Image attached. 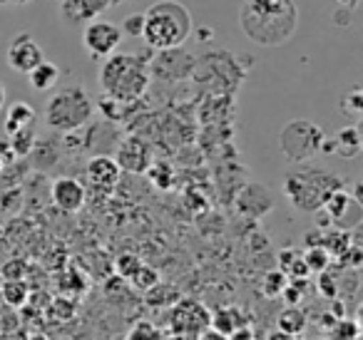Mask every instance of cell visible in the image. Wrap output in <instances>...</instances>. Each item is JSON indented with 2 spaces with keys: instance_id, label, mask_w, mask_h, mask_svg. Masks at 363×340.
<instances>
[{
  "instance_id": "6da1fadb",
  "label": "cell",
  "mask_w": 363,
  "mask_h": 340,
  "mask_svg": "<svg viewBox=\"0 0 363 340\" xmlns=\"http://www.w3.org/2000/svg\"><path fill=\"white\" fill-rule=\"evenodd\" d=\"M239 28L262 47H281L296 35L298 8L294 0H244Z\"/></svg>"
},
{
  "instance_id": "7a4b0ae2",
  "label": "cell",
  "mask_w": 363,
  "mask_h": 340,
  "mask_svg": "<svg viewBox=\"0 0 363 340\" xmlns=\"http://www.w3.org/2000/svg\"><path fill=\"white\" fill-rule=\"evenodd\" d=\"M150 67L147 60L137 52H115L105 57L100 67V90L105 97H112L117 102H137L150 87Z\"/></svg>"
},
{
  "instance_id": "3957f363",
  "label": "cell",
  "mask_w": 363,
  "mask_h": 340,
  "mask_svg": "<svg viewBox=\"0 0 363 340\" xmlns=\"http://www.w3.org/2000/svg\"><path fill=\"white\" fill-rule=\"evenodd\" d=\"M142 16H145L142 38L152 50H177L189 40L194 30L192 13L177 0H157Z\"/></svg>"
},
{
  "instance_id": "277c9868",
  "label": "cell",
  "mask_w": 363,
  "mask_h": 340,
  "mask_svg": "<svg viewBox=\"0 0 363 340\" xmlns=\"http://www.w3.org/2000/svg\"><path fill=\"white\" fill-rule=\"evenodd\" d=\"M336 189H343V181L333 171L316 169V166H303V169L286 174L284 179L286 199L294 204V209L308 211V214L321 209Z\"/></svg>"
},
{
  "instance_id": "5b68a950",
  "label": "cell",
  "mask_w": 363,
  "mask_h": 340,
  "mask_svg": "<svg viewBox=\"0 0 363 340\" xmlns=\"http://www.w3.org/2000/svg\"><path fill=\"white\" fill-rule=\"evenodd\" d=\"M92 110H95V105H92L85 87L67 85L48 100L45 122L55 132H65L67 135V132H75L80 127H85L92 117Z\"/></svg>"
},
{
  "instance_id": "8992f818",
  "label": "cell",
  "mask_w": 363,
  "mask_h": 340,
  "mask_svg": "<svg viewBox=\"0 0 363 340\" xmlns=\"http://www.w3.org/2000/svg\"><path fill=\"white\" fill-rule=\"evenodd\" d=\"M323 130L311 120H294L279 135V147H281L284 157L294 164H303V162L313 159L321 154L323 147Z\"/></svg>"
},
{
  "instance_id": "52a82bcc",
  "label": "cell",
  "mask_w": 363,
  "mask_h": 340,
  "mask_svg": "<svg viewBox=\"0 0 363 340\" xmlns=\"http://www.w3.org/2000/svg\"><path fill=\"white\" fill-rule=\"evenodd\" d=\"M212 310L194 298H179L169 310V330L179 338H197L209 328Z\"/></svg>"
},
{
  "instance_id": "ba28073f",
  "label": "cell",
  "mask_w": 363,
  "mask_h": 340,
  "mask_svg": "<svg viewBox=\"0 0 363 340\" xmlns=\"http://www.w3.org/2000/svg\"><path fill=\"white\" fill-rule=\"evenodd\" d=\"M122 42V30L112 21H90L82 30V45L92 60H105L115 55Z\"/></svg>"
},
{
  "instance_id": "9c48e42d",
  "label": "cell",
  "mask_w": 363,
  "mask_h": 340,
  "mask_svg": "<svg viewBox=\"0 0 363 340\" xmlns=\"http://www.w3.org/2000/svg\"><path fill=\"white\" fill-rule=\"evenodd\" d=\"M112 159L117 162L120 171H127V174H145L152 162H155V154H152L150 142H145L137 135H130L120 142V147H117Z\"/></svg>"
},
{
  "instance_id": "30bf717a",
  "label": "cell",
  "mask_w": 363,
  "mask_h": 340,
  "mask_svg": "<svg viewBox=\"0 0 363 340\" xmlns=\"http://www.w3.org/2000/svg\"><path fill=\"white\" fill-rule=\"evenodd\" d=\"M43 60H45V52H43V47L35 42V38L28 35V33H21V35L13 38L11 47H8V65H11V70L21 72V75H28V72L35 70Z\"/></svg>"
},
{
  "instance_id": "8fae6325",
  "label": "cell",
  "mask_w": 363,
  "mask_h": 340,
  "mask_svg": "<svg viewBox=\"0 0 363 340\" xmlns=\"http://www.w3.org/2000/svg\"><path fill=\"white\" fill-rule=\"evenodd\" d=\"M50 196H52V204L60 211H65V214H77V211L85 206L87 191H85V184L77 181L75 176H60V179L52 181Z\"/></svg>"
},
{
  "instance_id": "7c38bea8",
  "label": "cell",
  "mask_w": 363,
  "mask_h": 340,
  "mask_svg": "<svg viewBox=\"0 0 363 340\" xmlns=\"http://www.w3.org/2000/svg\"><path fill=\"white\" fill-rule=\"evenodd\" d=\"M363 149V137H361V130L358 125H348L343 130H338L333 137L323 140V147H321V154H336V157H343V159H356Z\"/></svg>"
},
{
  "instance_id": "4fadbf2b",
  "label": "cell",
  "mask_w": 363,
  "mask_h": 340,
  "mask_svg": "<svg viewBox=\"0 0 363 340\" xmlns=\"http://www.w3.org/2000/svg\"><path fill=\"white\" fill-rule=\"evenodd\" d=\"M85 174H87V181H90L95 189L110 191V189H115V186H117L122 171H120V166H117V162L112 159V157L100 154V157H92V159L87 162Z\"/></svg>"
},
{
  "instance_id": "5bb4252c",
  "label": "cell",
  "mask_w": 363,
  "mask_h": 340,
  "mask_svg": "<svg viewBox=\"0 0 363 340\" xmlns=\"http://www.w3.org/2000/svg\"><path fill=\"white\" fill-rule=\"evenodd\" d=\"M107 8V0H62V18L70 23L95 21Z\"/></svg>"
},
{
  "instance_id": "9a60e30c",
  "label": "cell",
  "mask_w": 363,
  "mask_h": 340,
  "mask_svg": "<svg viewBox=\"0 0 363 340\" xmlns=\"http://www.w3.org/2000/svg\"><path fill=\"white\" fill-rule=\"evenodd\" d=\"M244 325H249V320H247V315L242 313V308H237V305H227V308L214 310L212 318H209V328L227 335V338L234 330L244 328Z\"/></svg>"
},
{
  "instance_id": "2e32d148",
  "label": "cell",
  "mask_w": 363,
  "mask_h": 340,
  "mask_svg": "<svg viewBox=\"0 0 363 340\" xmlns=\"http://www.w3.org/2000/svg\"><path fill=\"white\" fill-rule=\"evenodd\" d=\"M35 120L38 115L33 110V105H28V102H13L6 112V125L3 127H6V135H16L21 130H30L35 125Z\"/></svg>"
},
{
  "instance_id": "e0dca14e",
  "label": "cell",
  "mask_w": 363,
  "mask_h": 340,
  "mask_svg": "<svg viewBox=\"0 0 363 340\" xmlns=\"http://www.w3.org/2000/svg\"><path fill=\"white\" fill-rule=\"evenodd\" d=\"M28 77H30L33 90L50 92V90H55L57 82H60V67H57L55 62H50V60H43L35 70L28 72Z\"/></svg>"
},
{
  "instance_id": "ac0fdd59",
  "label": "cell",
  "mask_w": 363,
  "mask_h": 340,
  "mask_svg": "<svg viewBox=\"0 0 363 340\" xmlns=\"http://www.w3.org/2000/svg\"><path fill=\"white\" fill-rule=\"evenodd\" d=\"M277 328L289 335H294V338H298V335L306 330V313H303L298 305H289V308H284V313L279 315Z\"/></svg>"
},
{
  "instance_id": "d6986e66",
  "label": "cell",
  "mask_w": 363,
  "mask_h": 340,
  "mask_svg": "<svg viewBox=\"0 0 363 340\" xmlns=\"http://www.w3.org/2000/svg\"><path fill=\"white\" fill-rule=\"evenodd\" d=\"M0 298L6 300L13 308H21L28 300V283L26 280H6L3 288H0Z\"/></svg>"
},
{
  "instance_id": "ffe728a7",
  "label": "cell",
  "mask_w": 363,
  "mask_h": 340,
  "mask_svg": "<svg viewBox=\"0 0 363 340\" xmlns=\"http://www.w3.org/2000/svg\"><path fill=\"white\" fill-rule=\"evenodd\" d=\"M33 144H35V130H21L16 135H8V149L16 157H26L33 152Z\"/></svg>"
},
{
  "instance_id": "44dd1931",
  "label": "cell",
  "mask_w": 363,
  "mask_h": 340,
  "mask_svg": "<svg viewBox=\"0 0 363 340\" xmlns=\"http://www.w3.org/2000/svg\"><path fill=\"white\" fill-rule=\"evenodd\" d=\"M145 174H147V179L162 191L169 189L172 181H174V171H172V166L167 164V162H152L150 169H147Z\"/></svg>"
},
{
  "instance_id": "7402d4cb",
  "label": "cell",
  "mask_w": 363,
  "mask_h": 340,
  "mask_svg": "<svg viewBox=\"0 0 363 340\" xmlns=\"http://www.w3.org/2000/svg\"><path fill=\"white\" fill-rule=\"evenodd\" d=\"M286 285H289V276L284 273V271H269L262 280V290L267 298H279Z\"/></svg>"
},
{
  "instance_id": "603a6c76",
  "label": "cell",
  "mask_w": 363,
  "mask_h": 340,
  "mask_svg": "<svg viewBox=\"0 0 363 340\" xmlns=\"http://www.w3.org/2000/svg\"><path fill=\"white\" fill-rule=\"evenodd\" d=\"M301 256H303V261H306V266H308V271H311V273H323V271H328L331 256H328V251L323 249V246L301 251Z\"/></svg>"
},
{
  "instance_id": "cb8c5ba5",
  "label": "cell",
  "mask_w": 363,
  "mask_h": 340,
  "mask_svg": "<svg viewBox=\"0 0 363 340\" xmlns=\"http://www.w3.org/2000/svg\"><path fill=\"white\" fill-rule=\"evenodd\" d=\"M130 283L135 285V288L140 290V293H147V290H152L157 283H162V278H160V273H157V271L152 268V266L142 264L140 271H137V273L130 278Z\"/></svg>"
},
{
  "instance_id": "d4e9b609",
  "label": "cell",
  "mask_w": 363,
  "mask_h": 340,
  "mask_svg": "<svg viewBox=\"0 0 363 340\" xmlns=\"http://www.w3.org/2000/svg\"><path fill=\"white\" fill-rule=\"evenodd\" d=\"M341 110L346 112L348 117H353V120H358V117L363 115V87L361 85L351 87V92H348V95H343Z\"/></svg>"
},
{
  "instance_id": "484cf974",
  "label": "cell",
  "mask_w": 363,
  "mask_h": 340,
  "mask_svg": "<svg viewBox=\"0 0 363 340\" xmlns=\"http://www.w3.org/2000/svg\"><path fill=\"white\" fill-rule=\"evenodd\" d=\"M333 340H358L361 338V325L351 318H338L336 323L331 325Z\"/></svg>"
},
{
  "instance_id": "4316f807",
  "label": "cell",
  "mask_w": 363,
  "mask_h": 340,
  "mask_svg": "<svg viewBox=\"0 0 363 340\" xmlns=\"http://www.w3.org/2000/svg\"><path fill=\"white\" fill-rule=\"evenodd\" d=\"M125 340H162V330L157 325H152L150 320H140V323L132 325Z\"/></svg>"
},
{
  "instance_id": "83f0119b",
  "label": "cell",
  "mask_w": 363,
  "mask_h": 340,
  "mask_svg": "<svg viewBox=\"0 0 363 340\" xmlns=\"http://www.w3.org/2000/svg\"><path fill=\"white\" fill-rule=\"evenodd\" d=\"M140 266H142V261H140V256H135V254H120V256H117V261H115L117 276H120V278H125V280H130L132 276L140 271Z\"/></svg>"
},
{
  "instance_id": "f1b7e54d",
  "label": "cell",
  "mask_w": 363,
  "mask_h": 340,
  "mask_svg": "<svg viewBox=\"0 0 363 340\" xmlns=\"http://www.w3.org/2000/svg\"><path fill=\"white\" fill-rule=\"evenodd\" d=\"M97 107H100V112L107 117V120L122 122V120H125V110H127L130 105H127V102H117V100H112V97H105V95H102V97H100V102H97Z\"/></svg>"
},
{
  "instance_id": "f546056e",
  "label": "cell",
  "mask_w": 363,
  "mask_h": 340,
  "mask_svg": "<svg viewBox=\"0 0 363 340\" xmlns=\"http://www.w3.org/2000/svg\"><path fill=\"white\" fill-rule=\"evenodd\" d=\"M50 313L55 320H70L72 315H75V303H72L70 298H55Z\"/></svg>"
},
{
  "instance_id": "4dcf8cb0",
  "label": "cell",
  "mask_w": 363,
  "mask_h": 340,
  "mask_svg": "<svg viewBox=\"0 0 363 340\" xmlns=\"http://www.w3.org/2000/svg\"><path fill=\"white\" fill-rule=\"evenodd\" d=\"M142 28H145V16H142V13H135V16L125 18V26H122L120 30H122V35L142 38Z\"/></svg>"
},
{
  "instance_id": "1f68e13d",
  "label": "cell",
  "mask_w": 363,
  "mask_h": 340,
  "mask_svg": "<svg viewBox=\"0 0 363 340\" xmlns=\"http://www.w3.org/2000/svg\"><path fill=\"white\" fill-rule=\"evenodd\" d=\"M318 290H321V295H326V298H336L338 285H336V278H333V273H328V271L318 273Z\"/></svg>"
},
{
  "instance_id": "d6a6232c",
  "label": "cell",
  "mask_w": 363,
  "mask_h": 340,
  "mask_svg": "<svg viewBox=\"0 0 363 340\" xmlns=\"http://www.w3.org/2000/svg\"><path fill=\"white\" fill-rule=\"evenodd\" d=\"M23 273H26V264H21V261H11V264L3 266V278L6 280H23Z\"/></svg>"
},
{
  "instance_id": "836d02e7",
  "label": "cell",
  "mask_w": 363,
  "mask_h": 340,
  "mask_svg": "<svg viewBox=\"0 0 363 340\" xmlns=\"http://www.w3.org/2000/svg\"><path fill=\"white\" fill-rule=\"evenodd\" d=\"M298 256H301V251H296V249L281 251V254H279V266H281V268H279V271H284V273H286V268L298 259Z\"/></svg>"
},
{
  "instance_id": "e575fe53",
  "label": "cell",
  "mask_w": 363,
  "mask_h": 340,
  "mask_svg": "<svg viewBox=\"0 0 363 340\" xmlns=\"http://www.w3.org/2000/svg\"><path fill=\"white\" fill-rule=\"evenodd\" d=\"M229 340H254V330H252V325H244V328L234 330V333L229 335Z\"/></svg>"
},
{
  "instance_id": "d590c367",
  "label": "cell",
  "mask_w": 363,
  "mask_h": 340,
  "mask_svg": "<svg viewBox=\"0 0 363 340\" xmlns=\"http://www.w3.org/2000/svg\"><path fill=\"white\" fill-rule=\"evenodd\" d=\"M194 340H229L227 335H222V333H217V330H212V328H207L202 335H197Z\"/></svg>"
},
{
  "instance_id": "8d00e7d4",
  "label": "cell",
  "mask_w": 363,
  "mask_h": 340,
  "mask_svg": "<svg viewBox=\"0 0 363 340\" xmlns=\"http://www.w3.org/2000/svg\"><path fill=\"white\" fill-rule=\"evenodd\" d=\"M267 340H296V338H294V335H289V333H284V330L274 328L272 333L267 335Z\"/></svg>"
},
{
  "instance_id": "74e56055",
  "label": "cell",
  "mask_w": 363,
  "mask_h": 340,
  "mask_svg": "<svg viewBox=\"0 0 363 340\" xmlns=\"http://www.w3.org/2000/svg\"><path fill=\"white\" fill-rule=\"evenodd\" d=\"M336 3L341 8H348V11H353V8H358V3H361V0H336Z\"/></svg>"
},
{
  "instance_id": "f35d334b",
  "label": "cell",
  "mask_w": 363,
  "mask_h": 340,
  "mask_svg": "<svg viewBox=\"0 0 363 340\" xmlns=\"http://www.w3.org/2000/svg\"><path fill=\"white\" fill-rule=\"evenodd\" d=\"M6 107V87H3V82H0V110Z\"/></svg>"
},
{
  "instance_id": "ab89813d",
  "label": "cell",
  "mask_w": 363,
  "mask_h": 340,
  "mask_svg": "<svg viewBox=\"0 0 363 340\" xmlns=\"http://www.w3.org/2000/svg\"><path fill=\"white\" fill-rule=\"evenodd\" d=\"M3 154H6V152L0 149V169H3V164H6V162H3Z\"/></svg>"
},
{
  "instance_id": "60d3db41",
  "label": "cell",
  "mask_w": 363,
  "mask_h": 340,
  "mask_svg": "<svg viewBox=\"0 0 363 340\" xmlns=\"http://www.w3.org/2000/svg\"><path fill=\"white\" fill-rule=\"evenodd\" d=\"M162 340H164V338H162ZM169 340H184V338H179V335H172Z\"/></svg>"
},
{
  "instance_id": "b9f144b4",
  "label": "cell",
  "mask_w": 363,
  "mask_h": 340,
  "mask_svg": "<svg viewBox=\"0 0 363 340\" xmlns=\"http://www.w3.org/2000/svg\"><path fill=\"white\" fill-rule=\"evenodd\" d=\"M296 340H308V338H296Z\"/></svg>"
}]
</instances>
